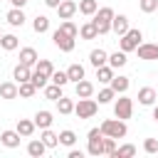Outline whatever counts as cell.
I'll use <instances>...</instances> for the list:
<instances>
[{
    "label": "cell",
    "instance_id": "cell-37",
    "mask_svg": "<svg viewBox=\"0 0 158 158\" xmlns=\"http://www.w3.org/2000/svg\"><path fill=\"white\" fill-rule=\"evenodd\" d=\"M59 30H62V32H67L69 37H74V40H77V35H79V27H77L72 20H64V22L59 25Z\"/></svg>",
    "mask_w": 158,
    "mask_h": 158
},
{
    "label": "cell",
    "instance_id": "cell-6",
    "mask_svg": "<svg viewBox=\"0 0 158 158\" xmlns=\"http://www.w3.org/2000/svg\"><path fill=\"white\" fill-rule=\"evenodd\" d=\"M114 114H116V118H121V121L131 118V114H133V101H131L128 96L116 99V104H114Z\"/></svg>",
    "mask_w": 158,
    "mask_h": 158
},
{
    "label": "cell",
    "instance_id": "cell-4",
    "mask_svg": "<svg viewBox=\"0 0 158 158\" xmlns=\"http://www.w3.org/2000/svg\"><path fill=\"white\" fill-rule=\"evenodd\" d=\"M86 141H89L86 151L91 156H104V133H101V128H91L86 133Z\"/></svg>",
    "mask_w": 158,
    "mask_h": 158
},
{
    "label": "cell",
    "instance_id": "cell-21",
    "mask_svg": "<svg viewBox=\"0 0 158 158\" xmlns=\"http://www.w3.org/2000/svg\"><path fill=\"white\" fill-rule=\"evenodd\" d=\"M89 62H91L94 67H104V64L109 62V54H106L104 49H91V54H89Z\"/></svg>",
    "mask_w": 158,
    "mask_h": 158
},
{
    "label": "cell",
    "instance_id": "cell-15",
    "mask_svg": "<svg viewBox=\"0 0 158 158\" xmlns=\"http://www.w3.org/2000/svg\"><path fill=\"white\" fill-rule=\"evenodd\" d=\"M37 59H40V57H37V52H35L32 47H22V49H20V62H22V64L35 67V64H37Z\"/></svg>",
    "mask_w": 158,
    "mask_h": 158
},
{
    "label": "cell",
    "instance_id": "cell-40",
    "mask_svg": "<svg viewBox=\"0 0 158 158\" xmlns=\"http://www.w3.org/2000/svg\"><path fill=\"white\" fill-rule=\"evenodd\" d=\"M116 138H111V136H104V156H114L116 153V143H114Z\"/></svg>",
    "mask_w": 158,
    "mask_h": 158
},
{
    "label": "cell",
    "instance_id": "cell-19",
    "mask_svg": "<svg viewBox=\"0 0 158 158\" xmlns=\"http://www.w3.org/2000/svg\"><path fill=\"white\" fill-rule=\"evenodd\" d=\"M96 79L101 81V84H111V79H114V67L109 64H104V67H96Z\"/></svg>",
    "mask_w": 158,
    "mask_h": 158
},
{
    "label": "cell",
    "instance_id": "cell-22",
    "mask_svg": "<svg viewBox=\"0 0 158 158\" xmlns=\"http://www.w3.org/2000/svg\"><path fill=\"white\" fill-rule=\"evenodd\" d=\"M128 84H131V81H128V77H121V74L111 79V89H114L116 94H126V89H128Z\"/></svg>",
    "mask_w": 158,
    "mask_h": 158
},
{
    "label": "cell",
    "instance_id": "cell-34",
    "mask_svg": "<svg viewBox=\"0 0 158 158\" xmlns=\"http://www.w3.org/2000/svg\"><path fill=\"white\" fill-rule=\"evenodd\" d=\"M37 94V86L32 84V81H22L20 84V96L22 99H30V96H35Z\"/></svg>",
    "mask_w": 158,
    "mask_h": 158
},
{
    "label": "cell",
    "instance_id": "cell-42",
    "mask_svg": "<svg viewBox=\"0 0 158 158\" xmlns=\"http://www.w3.org/2000/svg\"><path fill=\"white\" fill-rule=\"evenodd\" d=\"M143 151L146 153H158V138H146L143 141Z\"/></svg>",
    "mask_w": 158,
    "mask_h": 158
},
{
    "label": "cell",
    "instance_id": "cell-9",
    "mask_svg": "<svg viewBox=\"0 0 158 158\" xmlns=\"http://www.w3.org/2000/svg\"><path fill=\"white\" fill-rule=\"evenodd\" d=\"M136 52H138V57H141V59H148V62L158 59V44L146 42V44H138V47H136Z\"/></svg>",
    "mask_w": 158,
    "mask_h": 158
},
{
    "label": "cell",
    "instance_id": "cell-14",
    "mask_svg": "<svg viewBox=\"0 0 158 158\" xmlns=\"http://www.w3.org/2000/svg\"><path fill=\"white\" fill-rule=\"evenodd\" d=\"M0 141H2V146H7V148H17V146H20V133H17V128H15V131H2V133H0Z\"/></svg>",
    "mask_w": 158,
    "mask_h": 158
},
{
    "label": "cell",
    "instance_id": "cell-17",
    "mask_svg": "<svg viewBox=\"0 0 158 158\" xmlns=\"http://www.w3.org/2000/svg\"><path fill=\"white\" fill-rule=\"evenodd\" d=\"M74 91H77V96H79V99H86V96H91V94H94V84H91V81H86V79H81V81H77Z\"/></svg>",
    "mask_w": 158,
    "mask_h": 158
},
{
    "label": "cell",
    "instance_id": "cell-24",
    "mask_svg": "<svg viewBox=\"0 0 158 158\" xmlns=\"http://www.w3.org/2000/svg\"><path fill=\"white\" fill-rule=\"evenodd\" d=\"M32 30H35L37 35L47 32V30H49V17H47V15H37V17H35V22H32Z\"/></svg>",
    "mask_w": 158,
    "mask_h": 158
},
{
    "label": "cell",
    "instance_id": "cell-43",
    "mask_svg": "<svg viewBox=\"0 0 158 158\" xmlns=\"http://www.w3.org/2000/svg\"><path fill=\"white\" fill-rule=\"evenodd\" d=\"M138 5H141V10H143V12H153V10L158 7V0H141Z\"/></svg>",
    "mask_w": 158,
    "mask_h": 158
},
{
    "label": "cell",
    "instance_id": "cell-23",
    "mask_svg": "<svg viewBox=\"0 0 158 158\" xmlns=\"http://www.w3.org/2000/svg\"><path fill=\"white\" fill-rule=\"evenodd\" d=\"M35 128H37V126H35V121H27V118H20V121H17V133H20V136H25V138H27V136H32V133H35Z\"/></svg>",
    "mask_w": 158,
    "mask_h": 158
},
{
    "label": "cell",
    "instance_id": "cell-29",
    "mask_svg": "<svg viewBox=\"0 0 158 158\" xmlns=\"http://www.w3.org/2000/svg\"><path fill=\"white\" fill-rule=\"evenodd\" d=\"M131 156H136V146H133V143H126V146L116 148V153H114L111 158H131Z\"/></svg>",
    "mask_w": 158,
    "mask_h": 158
},
{
    "label": "cell",
    "instance_id": "cell-2",
    "mask_svg": "<svg viewBox=\"0 0 158 158\" xmlns=\"http://www.w3.org/2000/svg\"><path fill=\"white\" fill-rule=\"evenodd\" d=\"M101 133L104 136H111V138H123L128 133V128H126V123L121 118H106L101 123Z\"/></svg>",
    "mask_w": 158,
    "mask_h": 158
},
{
    "label": "cell",
    "instance_id": "cell-28",
    "mask_svg": "<svg viewBox=\"0 0 158 158\" xmlns=\"http://www.w3.org/2000/svg\"><path fill=\"white\" fill-rule=\"evenodd\" d=\"M44 99H49V101L62 99V86H59V84H49V86H44Z\"/></svg>",
    "mask_w": 158,
    "mask_h": 158
},
{
    "label": "cell",
    "instance_id": "cell-8",
    "mask_svg": "<svg viewBox=\"0 0 158 158\" xmlns=\"http://www.w3.org/2000/svg\"><path fill=\"white\" fill-rule=\"evenodd\" d=\"M79 10V5L74 2V0H62L59 2V7H57V12H59V20H72V15Z\"/></svg>",
    "mask_w": 158,
    "mask_h": 158
},
{
    "label": "cell",
    "instance_id": "cell-10",
    "mask_svg": "<svg viewBox=\"0 0 158 158\" xmlns=\"http://www.w3.org/2000/svg\"><path fill=\"white\" fill-rule=\"evenodd\" d=\"M0 96L2 99H17L20 96V84L17 81H2L0 84Z\"/></svg>",
    "mask_w": 158,
    "mask_h": 158
},
{
    "label": "cell",
    "instance_id": "cell-41",
    "mask_svg": "<svg viewBox=\"0 0 158 158\" xmlns=\"http://www.w3.org/2000/svg\"><path fill=\"white\" fill-rule=\"evenodd\" d=\"M52 84H59V86H64L67 81H69V77H67V72H52Z\"/></svg>",
    "mask_w": 158,
    "mask_h": 158
},
{
    "label": "cell",
    "instance_id": "cell-20",
    "mask_svg": "<svg viewBox=\"0 0 158 158\" xmlns=\"http://www.w3.org/2000/svg\"><path fill=\"white\" fill-rule=\"evenodd\" d=\"M52 121H54V118H52L49 111H37V114H35V126H37V128H49Z\"/></svg>",
    "mask_w": 158,
    "mask_h": 158
},
{
    "label": "cell",
    "instance_id": "cell-46",
    "mask_svg": "<svg viewBox=\"0 0 158 158\" xmlns=\"http://www.w3.org/2000/svg\"><path fill=\"white\" fill-rule=\"evenodd\" d=\"M69 158H81V151H69Z\"/></svg>",
    "mask_w": 158,
    "mask_h": 158
},
{
    "label": "cell",
    "instance_id": "cell-13",
    "mask_svg": "<svg viewBox=\"0 0 158 158\" xmlns=\"http://www.w3.org/2000/svg\"><path fill=\"white\" fill-rule=\"evenodd\" d=\"M156 89H151V86H143V89H138V101L143 104V106H153L156 104Z\"/></svg>",
    "mask_w": 158,
    "mask_h": 158
},
{
    "label": "cell",
    "instance_id": "cell-35",
    "mask_svg": "<svg viewBox=\"0 0 158 158\" xmlns=\"http://www.w3.org/2000/svg\"><path fill=\"white\" fill-rule=\"evenodd\" d=\"M57 106H59V114H64V116L74 111V101H72V99H67V96L57 99Z\"/></svg>",
    "mask_w": 158,
    "mask_h": 158
},
{
    "label": "cell",
    "instance_id": "cell-18",
    "mask_svg": "<svg viewBox=\"0 0 158 158\" xmlns=\"http://www.w3.org/2000/svg\"><path fill=\"white\" fill-rule=\"evenodd\" d=\"M44 151H47V146H44V141L40 138V141H30L27 143V153L32 156V158H42L44 156Z\"/></svg>",
    "mask_w": 158,
    "mask_h": 158
},
{
    "label": "cell",
    "instance_id": "cell-30",
    "mask_svg": "<svg viewBox=\"0 0 158 158\" xmlns=\"http://www.w3.org/2000/svg\"><path fill=\"white\" fill-rule=\"evenodd\" d=\"M17 44H20V42H17V37H15V35H2V37H0V47H2V49H7V52L17 49Z\"/></svg>",
    "mask_w": 158,
    "mask_h": 158
},
{
    "label": "cell",
    "instance_id": "cell-11",
    "mask_svg": "<svg viewBox=\"0 0 158 158\" xmlns=\"http://www.w3.org/2000/svg\"><path fill=\"white\" fill-rule=\"evenodd\" d=\"M111 30L121 37V35H126L131 27H128V17L126 15H114V20H111Z\"/></svg>",
    "mask_w": 158,
    "mask_h": 158
},
{
    "label": "cell",
    "instance_id": "cell-32",
    "mask_svg": "<svg viewBox=\"0 0 158 158\" xmlns=\"http://www.w3.org/2000/svg\"><path fill=\"white\" fill-rule=\"evenodd\" d=\"M109 64H111L114 69L123 67V64H126V52L121 49V52H114V54H109Z\"/></svg>",
    "mask_w": 158,
    "mask_h": 158
},
{
    "label": "cell",
    "instance_id": "cell-12",
    "mask_svg": "<svg viewBox=\"0 0 158 158\" xmlns=\"http://www.w3.org/2000/svg\"><path fill=\"white\" fill-rule=\"evenodd\" d=\"M30 77H32V72H30V67L27 64H17L15 69H12V79L17 81V84H22V81H30Z\"/></svg>",
    "mask_w": 158,
    "mask_h": 158
},
{
    "label": "cell",
    "instance_id": "cell-27",
    "mask_svg": "<svg viewBox=\"0 0 158 158\" xmlns=\"http://www.w3.org/2000/svg\"><path fill=\"white\" fill-rule=\"evenodd\" d=\"M67 77H69V81H74V84L81 81V79H84V67H81V64H72V67L67 69Z\"/></svg>",
    "mask_w": 158,
    "mask_h": 158
},
{
    "label": "cell",
    "instance_id": "cell-45",
    "mask_svg": "<svg viewBox=\"0 0 158 158\" xmlns=\"http://www.w3.org/2000/svg\"><path fill=\"white\" fill-rule=\"evenodd\" d=\"M10 2H12V7H25L30 0H10Z\"/></svg>",
    "mask_w": 158,
    "mask_h": 158
},
{
    "label": "cell",
    "instance_id": "cell-39",
    "mask_svg": "<svg viewBox=\"0 0 158 158\" xmlns=\"http://www.w3.org/2000/svg\"><path fill=\"white\" fill-rule=\"evenodd\" d=\"M114 96H116V91H114L111 86H106V89H101V91H99V104H109Z\"/></svg>",
    "mask_w": 158,
    "mask_h": 158
},
{
    "label": "cell",
    "instance_id": "cell-3",
    "mask_svg": "<svg viewBox=\"0 0 158 158\" xmlns=\"http://www.w3.org/2000/svg\"><path fill=\"white\" fill-rule=\"evenodd\" d=\"M96 111H99V104H96L91 96H86V99H79V101L74 104V114H77L79 118H91Z\"/></svg>",
    "mask_w": 158,
    "mask_h": 158
},
{
    "label": "cell",
    "instance_id": "cell-31",
    "mask_svg": "<svg viewBox=\"0 0 158 158\" xmlns=\"http://www.w3.org/2000/svg\"><path fill=\"white\" fill-rule=\"evenodd\" d=\"M96 10H99V2L96 0H81L79 2V12L81 15H94Z\"/></svg>",
    "mask_w": 158,
    "mask_h": 158
},
{
    "label": "cell",
    "instance_id": "cell-47",
    "mask_svg": "<svg viewBox=\"0 0 158 158\" xmlns=\"http://www.w3.org/2000/svg\"><path fill=\"white\" fill-rule=\"evenodd\" d=\"M153 118H156V121H158V106H156V109H153Z\"/></svg>",
    "mask_w": 158,
    "mask_h": 158
},
{
    "label": "cell",
    "instance_id": "cell-1",
    "mask_svg": "<svg viewBox=\"0 0 158 158\" xmlns=\"http://www.w3.org/2000/svg\"><path fill=\"white\" fill-rule=\"evenodd\" d=\"M111 20H114V10L111 7H101V10H96L94 12V25H96V30H99V35H106V32H111Z\"/></svg>",
    "mask_w": 158,
    "mask_h": 158
},
{
    "label": "cell",
    "instance_id": "cell-44",
    "mask_svg": "<svg viewBox=\"0 0 158 158\" xmlns=\"http://www.w3.org/2000/svg\"><path fill=\"white\" fill-rule=\"evenodd\" d=\"M59 2H62V0H44V5H47V7H54V10L59 7Z\"/></svg>",
    "mask_w": 158,
    "mask_h": 158
},
{
    "label": "cell",
    "instance_id": "cell-7",
    "mask_svg": "<svg viewBox=\"0 0 158 158\" xmlns=\"http://www.w3.org/2000/svg\"><path fill=\"white\" fill-rule=\"evenodd\" d=\"M52 40H54V44H57L62 52H72V49H74V37H69V35L62 32V30H54V32H52Z\"/></svg>",
    "mask_w": 158,
    "mask_h": 158
},
{
    "label": "cell",
    "instance_id": "cell-33",
    "mask_svg": "<svg viewBox=\"0 0 158 158\" xmlns=\"http://www.w3.org/2000/svg\"><path fill=\"white\" fill-rule=\"evenodd\" d=\"M47 79H49V77H47V74H42L40 69H35V72H32V77H30V81H32L37 89H44V86H47Z\"/></svg>",
    "mask_w": 158,
    "mask_h": 158
},
{
    "label": "cell",
    "instance_id": "cell-38",
    "mask_svg": "<svg viewBox=\"0 0 158 158\" xmlns=\"http://www.w3.org/2000/svg\"><path fill=\"white\" fill-rule=\"evenodd\" d=\"M35 69H40V72H42V74H47V77H52V72H54V67H52V62H49V59H37Z\"/></svg>",
    "mask_w": 158,
    "mask_h": 158
},
{
    "label": "cell",
    "instance_id": "cell-16",
    "mask_svg": "<svg viewBox=\"0 0 158 158\" xmlns=\"http://www.w3.org/2000/svg\"><path fill=\"white\" fill-rule=\"evenodd\" d=\"M7 22H10L12 27H22V25H25V12H22V7H12V10L7 12Z\"/></svg>",
    "mask_w": 158,
    "mask_h": 158
},
{
    "label": "cell",
    "instance_id": "cell-5",
    "mask_svg": "<svg viewBox=\"0 0 158 158\" xmlns=\"http://www.w3.org/2000/svg\"><path fill=\"white\" fill-rule=\"evenodd\" d=\"M143 40V32L141 30H128L126 35H121V49L123 52H133Z\"/></svg>",
    "mask_w": 158,
    "mask_h": 158
},
{
    "label": "cell",
    "instance_id": "cell-25",
    "mask_svg": "<svg viewBox=\"0 0 158 158\" xmlns=\"http://www.w3.org/2000/svg\"><path fill=\"white\" fill-rule=\"evenodd\" d=\"M79 35H81L84 40H96L99 30H96V25H94V22H84V25L79 27Z\"/></svg>",
    "mask_w": 158,
    "mask_h": 158
},
{
    "label": "cell",
    "instance_id": "cell-36",
    "mask_svg": "<svg viewBox=\"0 0 158 158\" xmlns=\"http://www.w3.org/2000/svg\"><path fill=\"white\" fill-rule=\"evenodd\" d=\"M59 143L72 148V146L77 143V133H74V131H69V128H67V131H62V133H59Z\"/></svg>",
    "mask_w": 158,
    "mask_h": 158
},
{
    "label": "cell",
    "instance_id": "cell-48",
    "mask_svg": "<svg viewBox=\"0 0 158 158\" xmlns=\"http://www.w3.org/2000/svg\"><path fill=\"white\" fill-rule=\"evenodd\" d=\"M0 37H2V32H0Z\"/></svg>",
    "mask_w": 158,
    "mask_h": 158
},
{
    "label": "cell",
    "instance_id": "cell-26",
    "mask_svg": "<svg viewBox=\"0 0 158 158\" xmlns=\"http://www.w3.org/2000/svg\"><path fill=\"white\" fill-rule=\"evenodd\" d=\"M40 138L44 141L47 148H54V146L59 143V133H54V131H49V128H42V136H40Z\"/></svg>",
    "mask_w": 158,
    "mask_h": 158
}]
</instances>
